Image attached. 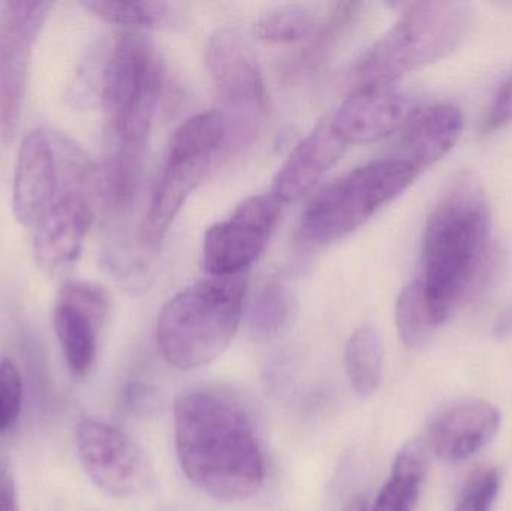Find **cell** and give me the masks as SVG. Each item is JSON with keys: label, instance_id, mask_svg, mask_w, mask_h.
I'll return each mask as SVG.
<instances>
[{"label": "cell", "instance_id": "52a82bcc", "mask_svg": "<svg viewBox=\"0 0 512 511\" xmlns=\"http://www.w3.org/2000/svg\"><path fill=\"white\" fill-rule=\"evenodd\" d=\"M228 134L230 122L219 110L194 114L174 131L141 230L147 249L158 251L174 219L206 177L216 153L227 143Z\"/></svg>", "mask_w": 512, "mask_h": 511}, {"label": "cell", "instance_id": "277c9868", "mask_svg": "<svg viewBox=\"0 0 512 511\" xmlns=\"http://www.w3.org/2000/svg\"><path fill=\"white\" fill-rule=\"evenodd\" d=\"M472 20L469 3H414L358 57L349 74L352 90L394 86L409 72L442 59L462 44Z\"/></svg>", "mask_w": 512, "mask_h": 511}, {"label": "cell", "instance_id": "d4e9b609", "mask_svg": "<svg viewBox=\"0 0 512 511\" xmlns=\"http://www.w3.org/2000/svg\"><path fill=\"white\" fill-rule=\"evenodd\" d=\"M501 491V473L496 468L475 471L460 492L454 511H492Z\"/></svg>", "mask_w": 512, "mask_h": 511}, {"label": "cell", "instance_id": "f1b7e54d", "mask_svg": "<svg viewBox=\"0 0 512 511\" xmlns=\"http://www.w3.org/2000/svg\"><path fill=\"white\" fill-rule=\"evenodd\" d=\"M0 511H20L14 476L3 461H0Z\"/></svg>", "mask_w": 512, "mask_h": 511}, {"label": "cell", "instance_id": "7a4b0ae2", "mask_svg": "<svg viewBox=\"0 0 512 511\" xmlns=\"http://www.w3.org/2000/svg\"><path fill=\"white\" fill-rule=\"evenodd\" d=\"M492 213L477 177L462 173L427 219L423 242V284L436 327L483 287L489 272Z\"/></svg>", "mask_w": 512, "mask_h": 511}, {"label": "cell", "instance_id": "30bf717a", "mask_svg": "<svg viewBox=\"0 0 512 511\" xmlns=\"http://www.w3.org/2000/svg\"><path fill=\"white\" fill-rule=\"evenodd\" d=\"M75 444L87 476L110 497H135L152 485L153 470L146 453L120 429L84 419L78 425Z\"/></svg>", "mask_w": 512, "mask_h": 511}, {"label": "cell", "instance_id": "7c38bea8", "mask_svg": "<svg viewBox=\"0 0 512 511\" xmlns=\"http://www.w3.org/2000/svg\"><path fill=\"white\" fill-rule=\"evenodd\" d=\"M210 77L227 104L239 113L261 114L267 107V86L254 51L239 32L218 29L207 39Z\"/></svg>", "mask_w": 512, "mask_h": 511}, {"label": "cell", "instance_id": "3957f363", "mask_svg": "<svg viewBox=\"0 0 512 511\" xmlns=\"http://www.w3.org/2000/svg\"><path fill=\"white\" fill-rule=\"evenodd\" d=\"M246 290V273L207 276L168 300L156 323L164 359L192 371L221 356L239 330Z\"/></svg>", "mask_w": 512, "mask_h": 511}, {"label": "cell", "instance_id": "83f0119b", "mask_svg": "<svg viewBox=\"0 0 512 511\" xmlns=\"http://www.w3.org/2000/svg\"><path fill=\"white\" fill-rule=\"evenodd\" d=\"M512 123V74L502 84L496 93L495 101L490 107L484 129L486 132L498 131Z\"/></svg>", "mask_w": 512, "mask_h": 511}, {"label": "cell", "instance_id": "ffe728a7", "mask_svg": "<svg viewBox=\"0 0 512 511\" xmlns=\"http://www.w3.org/2000/svg\"><path fill=\"white\" fill-rule=\"evenodd\" d=\"M327 18L313 5L288 3L262 12L254 23V33L271 44H294L315 38Z\"/></svg>", "mask_w": 512, "mask_h": 511}, {"label": "cell", "instance_id": "484cf974", "mask_svg": "<svg viewBox=\"0 0 512 511\" xmlns=\"http://www.w3.org/2000/svg\"><path fill=\"white\" fill-rule=\"evenodd\" d=\"M23 405V378L11 359H0V435L14 428Z\"/></svg>", "mask_w": 512, "mask_h": 511}, {"label": "cell", "instance_id": "7402d4cb", "mask_svg": "<svg viewBox=\"0 0 512 511\" xmlns=\"http://www.w3.org/2000/svg\"><path fill=\"white\" fill-rule=\"evenodd\" d=\"M96 17L135 29H171L179 21V12L167 2H120V0H90L83 3Z\"/></svg>", "mask_w": 512, "mask_h": 511}, {"label": "cell", "instance_id": "cb8c5ba5", "mask_svg": "<svg viewBox=\"0 0 512 511\" xmlns=\"http://www.w3.org/2000/svg\"><path fill=\"white\" fill-rule=\"evenodd\" d=\"M396 326L403 344L411 350H420L432 339L438 327L433 323L424 299L423 284L417 278L409 282L396 302Z\"/></svg>", "mask_w": 512, "mask_h": 511}, {"label": "cell", "instance_id": "ac0fdd59", "mask_svg": "<svg viewBox=\"0 0 512 511\" xmlns=\"http://www.w3.org/2000/svg\"><path fill=\"white\" fill-rule=\"evenodd\" d=\"M105 320L92 312L59 300L54 306L53 327L66 365L75 378H86L95 365L98 332Z\"/></svg>", "mask_w": 512, "mask_h": 511}, {"label": "cell", "instance_id": "2e32d148", "mask_svg": "<svg viewBox=\"0 0 512 511\" xmlns=\"http://www.w3.org/2000/svg\"><path fill=\"white\" fill-rule=\"evenodd\" d=\"M348 144L331 125L321 120L283 162L271 186V194L282 204H291L309 194L316 183L342 158Z\"/></svg>", "mask_w": 512, "mask_h": 511}, {"label": "cell", "instance_id": "4fadbf2b", "mask_svg": "<svg viewBox=\"0 0 512 511\" xmlns=\"http://www.w3.org/2000/svg\"><path fill=\"white\" fill-rule=\"evenodd\" d=\"M95 212L87 189L62 192L36 222L33 257L45 273H54L80 257Z\"/></svg>", "mask_w": 512, "mask_h": 511}, {"label": "cell", "instance_id": "5bb4252c", "mask_svg": "<svg viewBox=\"0 0 512 511\" xmlns=\"http://www.w3.org/2000/svg\"><path fill=\"white\" fill-rule=\"evenodd\" d=\"M414 110L394 86L361 87L349 93L330 122L348 146L369 144L396 134Z\"/></svg>", "mask_w": 512, "mask_h": 511}, {"label": "cell", "instance_id": "8992f818", "mask_svg": "<svg viewBox=\"0 0 512 511\" xmlns=\"http://www.w3.org/2000/svg\"><path fill=\"white\" fill-rule=\"evenodd\" d=\"M162 77L161 60L147 39L131 30L119 35L105 59L99 90L116 149L146 153Z\"/></svg>", "mask_w": 512, "mask_h": 511}, {"label": "cell", "instance_id": "e0dca14e", "mask_svg": "<svg viewBox=\"0 0 512 511\" xmlns=\"http://www.w3.org/2000/svg\"><path fill=\"white\" fill-rule=\"evenodd\" d=\"M463 131V114L453 104L415 108L396 132V155L423 171L441 161L456 146Z\"/></svg>", "mask_w": 512, "mask_h": 511}, {"label": "cell", "instance_id": "8fae6325", "mask_svg": "<svg viewBox=\"0 0 512 511\" xmlns=\"http://www.w3.org/2000/svg\"><path fill=\"white\" fill-rule=\"evenodd\" d=\"M53 3L8 2L0 18V140H14L23 111L33 47Z\"/></svg>", "mask_w": 512, "mask_h": 511}, {"label": "cell", "instance_id": "9a60e30c", "mask_svg": "<svg viewBox=\"0 0 512 511\" xmlns=\"http://www.w3.org/2000/svg\"><path fill=\"white\" fill-rule=\"evenodd\" d=\"M501 420L498 408L483 399L454 402L433 417L427 444L442 461L459 464L496 437Z\"/></svg>", "mask_w": 512, "mask_h": 511}, {"label": "cell", "instance_id": "603a6c76", "mask_svg": "<svg viewBox=\"0 0 512 511\" xmlns=\"http://www.w3.org/2000/svg\"><path fill=\"white\" fill-rule=\"evenodd\" d=\"M294 294L288 285L270 281L256 293L249 309V329L256 341H271L282 335L294 320Z\"/></svg>", "mask_w": 512, "mask_h": 511}, {"label": "cell", "instance_id": "6da1fadb", "mask_svg": "<svg viewBox=\"0 0 512 511\" xmlns=\"http://www.w3.org/2000/svg\"><path fill=\"white\" fill-rule=\"evenodd\" d=\"M174 434L180 468L204 494L234 503L261 489L265 468L254 419L233 393L183 392L174 407Z\"/></svg>", "mask_w": 512, "mask_h": 511}, {"label": "cell", "instance_id": "4316f807", "mask_svg": "<svg viewBox=\"0 0 512 511\" xmlns=\"http://www.w3.org/2000/svg\"><path fill=\"white\" fill-rule=\"evenodd\" d=\"M123 408L132 416H146L158 404L156 390L144 381H129L122 392Z\"/></svg>", "mask_w": 512, "mask_h": 511}, {"label": "cell", "instance_id": "5b68a950", "mask_svg": "<svg viewBox=\"0 0 512 511\" xmlns=\"http://www.w3.org/2000/svg\"><path fill=\"white\" fill-rule=\"evenodd\" d=\"M420 174L414 165L394 156L343 174L310 201L301 216V236L315 246L345 239L399 197Z\"/></svg>", "mask_w": 512, "mask_h": 511}, {"label": "cell", "instance_id": "f546056e", "mask_svg": "<svg viewBox=\"0 0 512 511\" xmlns=\"http://www.w3.org/2000/svg\"><path fill=\"white\" fill-rule=\"evenodd\" d=\"M493 333L498 339H507L512 335V302L496 318Z\"/></svg>", "mask_w": 512, "mask_h": 511}, {"label": "cell", "instance_id": "d6986e66", "mask_svg": "<svg viewBox=\"0 0 512 511\" xmlns=\"http://www.w3.org/2000/svg\"><path fill=\"white\" fill-rule=\"evenodd\" d=\"M430 450L426 440L406 444L391 470L390 479L379 492L372 511H412L430 468Z\"/></svg>", "mask_w": 512, "mask_h": 511}, {"label": "cell", "instance_id": "4dcf8cb0", "mask_svg": "<svg viewBox=\"0 0 512 511\" xmlns=\"http://www.w3.org/2000/svg\"><path fill=\"white\" fill-rule=\"evenodd\" d=\"M343 511H369L367 510V503L366 500H363V498H357V500L352 501V503L348 504V507H346Z\"/></svg>", "mask_w": 512, "mask_h": 511}, {"label": "cell", "instance_id": "ba28073f", "mask_svg": "<svg viewBox=\"0 0 512 511\" xmlns=\"http://www.w3.org/2000/svg\"><path fill=\"white\" fill-rule=\"evenodd\" d=\"M95 173L90 159L66 137L33 129L21 141L12 182V213L18 224L35 227L65 189Z\"/></svg>", "mask_w": 512, "mask_h": 511}, {"label": "cell", "instance_id": "9c48e42d", "mask_svg": "<svg viewBox=\"0 0 512 511\" xmlns=\"http://www.w3.org/2000/svg\"><path fill=\"white\" fill-rule=\"evenodd\" d=\"M283 206L273 194L249 197L224 221L206 231L203 264L209 276L248 272L273 237Z\"/></svg>", "mask_w": 512, "mask_h": 511}, {"label": "cell", "instance_id": "44dd1931", "mask_svg": "<svg viewBox=\"0 0 512 511\" xmlns=\"http://www.w3.org/2000/svg\"><path fill=\"white\" fill-rule=\"evenodd\" d=\"M384 365V347L373 327L355 330L345 348V369L352 389L367 398L379 389Z\"/></svg>", "mask_w": 512, "mask_h": 511}]
</instances>
